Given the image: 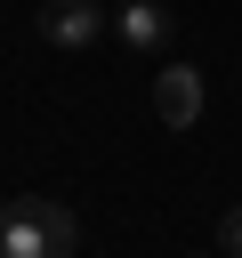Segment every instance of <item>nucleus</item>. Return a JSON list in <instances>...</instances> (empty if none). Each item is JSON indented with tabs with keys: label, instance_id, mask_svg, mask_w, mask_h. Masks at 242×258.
<instances>
[{
	"label": "nucleus",
	"instance_id": "39448f33",
	"mask_svg": "<svg viewBox=\"0 0 242 258\" xmlns=\"http://www.w3.org/2000/svg\"><path fill=\"white\" fill-rule=\"evenodd\" d=\"M218 234H226V258H242V202L226 210V226H218Z\"/></svg>",
	"mask_w": 242,
	"mask_h": 258
},
{
	"label": "nucleus",
	"instance_id": "20e7f679",
	"mask_svg": "<svg viewBox=\"0 0 242 258\" xmlns=\"http://www.w3.org/2000/svg\"><path fill=\"white\" fill-rule=\"evenodd\" d=\"M113 32H121V40L145 56V48H161V40L177 32V16H169L161 0H113Z\"/></svg>",
	"mask_w": 242,
	"mask_h": 258
},
{
	"label": "nucleus",
	"instance_id": "f03ea898",
	"mask_svg": "<svg viewBox=\"0 0 242 258\" xmlns=\"http://www.w3.org/2000/svg\"><path fill=\"white\" fill-rule=\"evenodd\" d=\"M105 0H40V40L48 48H89V40H105Z\"/></svg>",
	"mask_w": 242,
	"mask_h": 258
},
{
	"label": "nucleus",
	"instance_id": "7ed1b4c3",
	"mask_svg": "<svg viewBox=\"0 0 242 258\" xmlns=\"http://www.w3.org/2000/svg\"><path fill=\"white\" fill-rule=\"evenodd\" d=\"M153 121L161 129H194L202 121V73L194 64H161L153 73Z\"/></svg>",
	"mask_w": 242,
	"mask_h": 258
},
{
	"label": "nucleus",
	"instance_id": "f257e3e1",
	"mask_svg": "<svg viewBox=\"0 0 242 258\" xmlns=\"http://www.w3.org/2000/svg\"><path fill=\"white\" fill-rule=\"evenodd\" d=\"M0 258H81V218L48 194L0 202Z\"/></svg>",
	"mask_w": 242,
	"mask_h": 258
}]
</instances>
